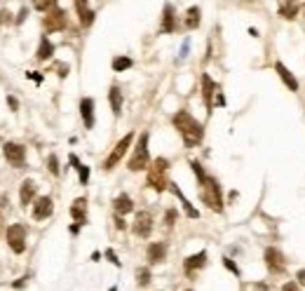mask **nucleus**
<instances>
[{
	"mask_svg": "<svg viewBox=\"0 0 305 291\" xmlns=\"http://www.w3.org/2000/svg\"><path fill=\"white\" fill-rule=\"evenodd\" d=\"M172 122H174V127L178 130V134H181L186 148H195V146L202 144V138H204V127H202L188 110H176V115L172 118Z\"/></svg>",
	"mask_w": 305,
	"mask_h": 291,
	"instance_id": "1",
	"label": "nucleus"
},
{
	"mask_svg": "<svg viewBox=\"0 0 305 291\" xmlns=\"http://www.w3.org/2000/svg\"><path fill=\"white\" fill-rule=\"evenodd\" d=\"M200 198H202V202H204L206 207L212 209V212H218L221 214L223 212V195H221V186H218V181L214 176H206L202 184H200Z\"/></svg>",
	"mask_w": 305,
	"mask_h": 291,
	"instance_id": "2",
	"label": "nucleus"
},
{
	"mask_svg": "<svg viewBox=\"0 0 305 291\" xmlns=\"http://www.w3.org/2000/svg\"><path fill=\"white\" fill-rule=\"evenodd\" d=\"M167 169H169V160H164V158H158V160H152V167H150V172H148V186H150L152 190L162 192L169 186V181L164 178Z\"/></svg>",
	"mask_w": 305,
	"mask_h": 291,
	"instance_id": "3",
	"label": "nucleus"
},
{
	"mask_svg": "<svg viewBox=\"0 0 305 291\" xmlns=\"http://www.w3.org/2000/svg\"><path fill=\"white\" fill-rule=\"evenodd\" d=\"M148 162H150V155H148V132H144L141 136H138V144L134 148V155L130 158V172H141V169L148 167Z\"/></svg>",
	"mask_w": 305,
	"mask_h": 291,
	"instance_id": "4",
	"label": "nucleus"
},
{
	"mask_svg": "<svg viewBox=\"0 0 305 291\" xmlns=\"http://www.w3.org/2000/svg\"><path fill=\"white\" fill-rule=\"evenodd\" d=\"M5 238H8V244L14 254L26 252V226H22V223H12V226L5 230Z\"/></svg>",
	"mask_w": 305,
	"mask_h": 291,
	"instance_id": "5",
	"label": "nucleus"
},
{
	"mask_svg": "<svg viewBox=\"0 0 305 291\" xmlns=\"http://www.w3.org/2000/svg\"><path fill=\"white\" fill-rule=\"evenodd\" d=\"M132 141H134V134H124V136L120 138V141H118V144H115V148H113V153L108 155V160L104 162V169H106V172H110V169L115 167V164H118V162L122 160V158H124V153H127V150H130V146H132Z\"/></svg>",
	"mask_w": 305,
	"mask_h": 291,
	"instance_id": "6",
	"label": "nucleus"
},
{
	"mask_svg": "<svg viewBox=\"0 0 305 291\" xmlns=\"http://www.w3.org/2000/svg\"><path fill=\"white\" fill-rule=\"evenodd\" d=\"M263 258H266V268L270 270V275H282L284 270H286L284 254L280 252L277 246H268L266 254H263Z\"/></svg>",
	"mask_w": 305,
	"mask_h": 291,
	"instance_id": "7",
	"label": "nucleus"
},
{
	"mask_svg": "<svg viewBox=\"0 0 305 291\" xmlns=\"http://www.w3.org/2000/svg\"><path fill=\"white\" fill-rule=\"evenodd\" d=\"M132 230H134V235H136V238H148V235L152 232V216H150V212H138L136 218H134Z\"/></svg>",
	"mask_w": 305,
	"mask_h": 291,
	"instance_id": "8",
	"label": "nucleus"
},
{
	"mask_svg": "<svg viewBox=\"0 0 305 291\" xmlns=\"http://www.w3.org/2000/svg\"><path fill=\"white\" fill-rule=\"evenodd\" d=\"M42 26H45L47 33L64 31V28H66V14H64L59 8H54L50 14H45V19H42Z\"/></svg>",
	"mask_w": 305,
	"mask_h": 291,
	"instance_id": "9",
	"label": "nucleus"
},
{
	"mask_svg": "<svg viewBox=\"0 0 305 291\" xmlns=\"http://www.w3.org/2000/svg\"><path fill=\"white\" fill-rule=\"evenodd\" d=\"M2 153H5V160L14 167H24V160H26V148L19 144H5L2 146Z\"/></svg>",
	"mask_w": 305,
	"mask_h": 291,
	"instance_id": "10",
	"label": "nucleus"
},
{
	"mask_svg": "<svg viewBox=\"0 0 305 291\" xmlns=\"http://www.w3.org/2000/svg\"><path fill=\"white\" fill-rule=\"evenodd\" d=\"M221 90H218V84L214 82L212 78L202 76V99H204V106H206V113H212L214 110V94H218Z\"/></svg>",
	"mask_w": 305,
	"mask_h": 291,
	"instance_id": "11",
	"label": "nucleus"
},
{
	"mask_svg": "<svg viewBox=\"0 0 305 291\" xmlns=\"http://www.w3.org/2000/svg\"><path fill=\"white\" fill-rule=\"evenodd\" d=\"M52 212H54V202H52L50 195L36 200V204H33V218H36V221H45V218H50Z\"/></svg>",
	"mask_w": 305,
	"mask_h": 291,
	"instance_id": "12",
	"label": "nucleus"
},
{
	"mask_svg": "<svg viewBox=\"0 0 305 291\" xmlns=\"http://www.w3.org/2000/svg\"><path fill=\"white\" fill-rule=\"evenodd\" d=\"M274 70H277V76L282 78V82L286 84V87H289L291 92H298V80H296V76H294V73H291V70L286 68V66H284L282 62L274 64Z\"/></svg>",
	"mask_w": 305,
	"mask_h": 291,
	"instance_id": "13",
	"label": "nucleus"
},
{
	"mask_svg": "<svg viewBox=\"0 0 305 291\" xmlns=\"http://www.w3.org/2000/svg\"><path fill=\"white\" fill-rule=\"evenodd\" d=\"M80 115H82L84 127H87V130H92V127H94V99L84 96V99L80 101Z\"/></svg>",
	"mask_w": 305,
	"mask_h": 291,
	"instance_id": "14",
	"label": "nucleus"
},
{
	"mask_svg": "<svg viewBox=\"0 0 305 291\" xmlns=\"http://www.w3.org/2000/svg\"><path fill=\"white\" fill-rule=\"evenodd\" d=\"M36 192H38L36 181H33V178H26V181L22 184V190H19V200H22L24 207H26V204H30V202L36 200Z\"/></svg>",
	"mask_w": 305,
	"mask_h": 291,
	"instance_id": "15",
	"label": "nucleus"
},
{
	"mask_svg": "<svg viewBox=\"0 0 305 291\" xmlns=\"http://www.w3.org/2000/svg\"><path fill=\"white\" fill-rule=\"evenodd\" d=\"M169 190L174 192L176 198L181 200V204H183V212H186V216H188V218H200V212L195 207H192L190 202H188V198H186V195H183L181 192V188H178V186L176 184H169Z\"/></svg>",
	"mask_w": 305,
	"mask_h": 291,
	"instance_id": "16",
	"label": "nucleus"
},
{
	"mask_svg": "<svg viewBox=\"0 0 305 291\" xmlns=\"http://www.w3.org/2000/svg\"><path fill=\"white\" fill-rule=\"evenodd\" d=\"M176 31V16H174V5L167 2L162 10V33H174Z\"/></svg>",
	"mask_w": 305,
	"mask_h": 291,
	"instance_id": "17",
	"label": "nucleus"
},
{
	"mask_svg": "<svg viewBox=\"0 0 305 291\" xmlns=\"http://www.w3.org/2000/svg\"><path fill=\"white\" fill-rule=\"evenodd\" d=\"M164 256H167V244H164V242H152V244L148 246V263H150V266L162 263Z\"/></svg>",
	"mask_w": 305,
	"mask_h": 291,
	"instance_id": "18",
	"label": "nucleus"
},
{
	"mask_svg": "<svg viewBox=\"0 0 305 291\" xmlns=\"http://www.w3.org/2000/svg\"><path fill=\"white\" fill-rule=\"evenodd\" d=\"M70 216L76 218L78 226H84V221H87V200L78 198L76 202H73V207H70Z\"/></svg>",
	"mask_w": 305,
	"mask_h": 291,
	"instance_id": "19",
	"label": "nucleus"
},
{
	"mask_svg": "<svg viewBox=\"0 0 305 291\" xmlns=\"http://www.w3.org/2000/svg\"><path fill=\"white\" fill-rule=\"evenodd\" d=\"M76 10H78V14H80V24H82L84 28L94 24V16H96V14H94V10H92L90 5L84 2V0H78V2H76Z\"/></svg>",
	"mask_w": 305,
	"mask_h": 291,
	"instance_id": "20",
	"label": "nucleus"
},
{
	"mask_svg": "<svg viewBox=\"0 0 305 291\" xmlns=\"http://www.w3.org/2000/svg\"><path fill=\"white\" fill-rule=\"evenodd\" d=\"M204 266H206V252H200V254H192V256H188V258H186L183 270H186V272H192V270L204 268Z\"/></svg>",
	"mask_w": 305,
	"mask_h": 291,
	"instance_id": "21",
	"label": "nucleus"
},
{
	"mask_svg": "<svg viewBox=\"0 0 305 291\" xmlns=\"http://www.w3.org/2000/svg\"><path fill=\"white\" fill-rule=\"evenodd\" d=\"M113 207H115V212H118V216H122V214H130V212H134V202H132V198L130 195H118V198L113 200Z\"/></svg>",
	"mask_w": 305,
	"mask_h": 291,
	"instance_id": "22",
	"label": "nucleus"
},
{
	"mask_svg": "<svg viewBox=\"0 0 305 291\" xmlns=\"http://www.w3.org/2000/svg\"><path fill=\"white\" fill-rule=\"evenodd\" d=\"M108 99H110V108H113V115L118 118V115L122 113V90L118 87V84H113V87H110V92H108Z\"/></svg>",
	"mask_w": 305,
	"mask_h": 291,
	"instance_id": "23",
	"label": "nucleus"
},
{
	"mask_svg": "<svg viewBox=\"0 0 305 291\" xmlns=\"http://www.w3.org/2000/svg\"><path fill=\"white\" fill-rule=\"evenodd\" d=\"M52 54H54V45L50 42V38H47V36H42V38H40L38 52H36V59H38V62H47Z\"/></svg>",
	"mask_w": 305,
	"mask_h": 291,
	"instance_id": "24",
	"label": "nucleus"
},
{
	"mask_svg": "<svg viewBox=\"0 0 305 291\" xmlns=\"http://www.w3.org/2000/svg\"><path fill=\"white\" fill-rule=\"evenodd\" d=\"M68 160H70V164L78 169V176H80V184L82 186H87V181H90V167L87 164H82V162L78 160V155H68Z\"/></svg>",
	"mask_w": 305,
	"mask_h": 291,
	"instance_id": "25",
	"label": "nucleus"
},
{
	"mask_svg": "<svg viewBox=\"0 0 305 291\" xmlns=\"http://www.w3.org/2000/svg\"><path fill=\"white\" fill-rule=\"evenodd\" d=\"M280 16H282V19H296V14H298V5L296 2H291V0H284V2H280Z\"/></svg>",
	"mask_w": 305,
	"mask_h": 291,
	"instance_id": "26",
	"label": "nucleus"
},
{
	"mask_svg": "<svg viewBox=\"0 0 305 291\" xmlns=\"http://www.w3.org/2000/svg\"><path fill=\"white\" fill-rule=\"evenodd\" d=\"M200 26V8H190L188 14H186V28H198Z\"/></svg>",
	"mask_w": 305,
	"mask_h": 291,
	"instance_id": "27",
	"label": "nucleus"
},
{
	"mask_svg": "<svg viewBox=\"0 0 305 291\" xmlns=\"http://www.w3.org/2000/svg\"><path fill=\"white\" fill-rule=\"evenodd\" d=\"M132 66H134V62H132L130 56H115L113 59V70H118V73H120V70L132 68Z\"/></svg>",
	"mask_w": 305,
	"mask_h": 291,
	"instance_id": "28",
	"label": "nucleus"
},
{
	"mask_svg": "<svg viewBox=\"0 0 305 291\" xmlns=\"http://www.w3.org/2000/svg\"><path fill=\"white\" fill-rule=\"evenodd\" d=\"M136 282L141 284V286H148V284H150V270H148V268H138L136 270Z\"/></svg>",
	"mask_w": 305,
	"mask_h": 291,
	"instance_id": "29",
	"label": "nucleus"
},
{
	"mask_svg": "<svg viewBox=\"0 0 305 291\" xmlns=\"http://www.w3.org/2000/svg\"><path fill=\"white\" fill-rule=\"evenodd\" d=\"M190 167H192V172H195V176H198L200 184H202V181H204V178L209 176V174L204 172V167H202V164H200L198 160H190Z\"/></svg>",
	"mask_w": 305,
	"mask_h": 291,
	"instance_id": "30",
	"label": "nucleus"
},
{
	"mask_svg": "<svg viewBox=\"0 0 305 291\" xmlns=\"http://www.w3.org/2000/svg\"><path fill=\"white\" fill-rule=\"evenodd\" d=\"M47 169H50V172H52L54 176H59V160H56V155H50V158H47Z\"/></svg>",
	"mask_w": 305,
	"mask_h": 291,
	"instance_id": "31",
	"label": "nucleus"
},
{
	"mask_svg": "<svg viewBox=\"0 0 305 291\" xmlns=\"http://www.w3.org/2000/svg\"><path fill=\"white\" fill-rule=\"evenodd\" d=\"M223 266H226V268H228L235 277H240V268L235 266V260H232V258H223Z\"/></svg>",
	"mask_w": 305,
	"mask_h": 291,
	"instance_id": "32",
	"label": "nucleus"
},
{
	"mask_svg": "<svg viewBox=\"0 0 305 291\" xmlns=\"http://www.w3.org/2000/svg\"><path fill=\"white\" fill-rule=\"evenodd\" d=\"M106 258L110 260V263H113L115 268H120V260H118V256H115V252H113V249H106Z\"/></svg>",
	"mask_w": 305,
	"mask_h": 291,
	"instance_id": "33",
	"label": "nucleus"
},
{
	"mask_svg": "<svg viewBox=\"0 0 305 291\" xmlns=\"http://www.w3.org/2000/svg\"><path fill=\"white\" fill-rule=\"evenodd\" d=\"M54 8H56V2H36V10H42V12L54 10Z\"/></svg>",
	"mask_w": 305,
	"mask_h": 291,
	"instance_id": "34",
	"label": "nucleus"
},
{
	"mask_svg": "<svg viewBox=\"0 0 305 291\" xmlns=\"http://www.w3.org/2000/svg\"><path fill=\"white\" fill-rule=\"evenodd\" d=\"M164 221H167V228H172V226H174V221H176V209H169V212H167V218H164Z\"/></svg>",
	"mask_w": 305,
	"mask_h": 291,
	"instance_id": "35",
	"label": "nucleus"
},
{
	"mask_svg": "<svg viewBox=\"0 0 305 291\" xmlns=\"http://www.w3.org/2000/svg\"><path fill=\"white\" fill-rule=\"evenodd\" d=\"M56 70H59V78L68 76V66H66V64H56Z\"/></svg>",
	"mask_w": 305,
	"mask_h": 291,
	"instance_id": "36",
	"label": "nucleus"
},
{
	"mask_svg": "<svg viewBox=\"0 0 305 291\" xmlns=\"http://www.w3.org/2000/svg\"><path fill=\"white\" fill-rule=\"evenodd\" d=\"M282 291H300V289H298V284H296V282H286V284L282 286Z\"/></svg>",
	"mask_w": 305,
	"mask_h": 291,
	"instance_id": "37",
	"label": "nucleus"
},
{
	"mask_svg": "<svg viewBox=\"0 0 305 291\" xmlns=\"http://www.w3.org/2000/svg\"><path fill=\"white\" fill-rule=\"evenodd\" d=\"M8 106L12 108V110H19V101H16L14 96H8Z\"/></svg>",
	"mask_w": 305,
	"mask_h": 291,
	"instance_id": "38",
	"label": "nucleus"
},
{
	"mask_svg": "<svg viewBox=\"0 0 305 291\" xmlns=\"http://www.w3.org/2000/svg\"><path fill=\"white\" fill-rule=\"evenodd\" d=\"M115 228H118V230H124V228H127V223L122 221V216H115Z\"/></svg>",
	"mask_w": 305,
	"mask_h": 291,
	"instance_id": "39",
	"label": "nucleus"
},
{
	"mask_svg": "<svg viewBox=\"0 0 305 291\" xmlns=\"http://www.w3.org/2000/svg\"><path fill=\"white\" fill-rule=\"evenodd\" d=\"M296 280H298V284H303V286H305V270H298V272H296Z\"/></svg>",
	"mask_w": 305,
	"mask_h": 291,
	"instance_id": "40",
	"label": "nucleus"
},
{
	"mask_svg": "<svg viewBox=\"0 0 305 291\" xmlns=\"http://www.w3.org/2000/svg\"><path fill=\"white\" fill-rule=\"evenodd\" d=\"M26 14H28V10H26V8H22V12H19V16H16V24H22L24 19H26Z\"/></svg>",
	"mask_w": 305,
	"mask_h": 291,
	"instance_id": "41",
	"label": "nucleus"
},
{
	"mask_svg": "<svg viewBox=\"0 0 305 291\" xmlns=\"http://www.w3.org/2000/svg\"><path fill=\"white\" fill-rule=\"evenodd\" d=\"M26 76H28L30 78V80H36V82H42V76H40V73H26Z\"/></svg>",
	"mask_w": 305,
	"mask_h": 291,
	"instance_id": "42",
	"label": "nucleus"
},
{
	"mask_svg": "<svg viewBox=\"0 0 305 291\" xmlns=\"http://www.w3.org/2000/svg\"><path fill=\"white\" fill-rule=\"evenodd\" d=\"M26 280H28V277H22V280H16V282L12 284V286H14V289H22L24 284H26Z\"/></svg>",
	"mask_w": 305,
	"mask_h": 291,
	"instance_id": "43",
	"label": "nucleus"
},
{
	"mask_svg": "<svg viewBox=\"0 0 305 291\" xmlns=\"http://www.w3.org/2000/svg\"><path fill=\"white\" fill-rule=\"evenodd\" d=\"M5 22H10V12L2 10V12H0V24H5Z\"/></svg>",
	"mask_w": 305,
	"mask_h": 291,
	"instance_id": "44",
	"label": "nucleus"
},
{
	"mask_svg": "<svg viewBox=\"0 0 305 291\" xmlns=\"http://www.w3.org/2000/svg\"><path fill=\"white\" fill-rule=\"evenodd\" d=\"M108 291H118V286H110V289H108Z\"/></svg>",
	"mask_w": 305,
	"mask_h": 291,
	"instance_id": "45",
	"label": "nucleus"
},
{
	"mask_svg": "<svg viewBox=\"0 0 305 291\" xmlns=\"http://www.w3.org/2000/svg\"><path fill=\"white\" fill-rule=\"evenodd\" d=\"M0 223H2V214H0Z\"/></svg>",
	"mask_w": 305,
	"mask_h": 291,
	"instance_id": "46",
	"label": "nucleus"
},
{
	"mask_svg": "<svg viewBox=\"0 0 305 291\" xmlns=\"http://www.w3.org/2000/svg\"><path fill=\"white\" fill-rule=\"evenodd\" d=\"M186 291H190V289H186Z\"/></svg>",
	"mask_w": 305,
	"mask_h": 291,
	"instance_id": "47",
	"label": "nucleus"
}]
</instances>
